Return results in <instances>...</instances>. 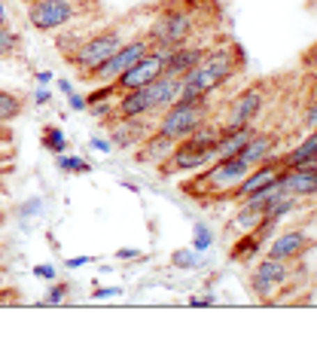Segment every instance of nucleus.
<instances>
[{"label":"nucleus","instance_id":"obj_1","mask_svg":"<svg viewBox=\"0 0 317 357\" xmlns=\"http://www.w3.org/2000/svg\"><path fill=\"white\" fill-rule=\"evenodd\" d=\"M244 68V52L235 43L210 46L208 55L201 59L186 77H180V95L177 101H195V98H210L217 89H223L235 74Z\"/></svg>","mask_w":317,"mask_h":357},{"label":"nucleus","instance_id":"obj_2","mask_svg":"<svg viewBox=\"0 0 317 357\" xmlns=\"http://www.w3.org/2000/svg\"><path fill=\"white\" fill-rule=\"evenodd\" d=\"M146 40L153 50H177L192 43L199 34V13L190 0H165L146 25Z\"/></svg>","mask_w":317,"mask_h":357},{"label":"nucleus","instance_id":"obj_3","mask_svg":"<svg viewBox=\"0 0 317 357\" xmlns=\"http://www.w3.org/2000/svg\"><path fill=\"white\" fill-rule=\"evenodd\" d=\"M223 126L217 119H208L205 126H199L190 137L174 144V150L168 153V159L159 165L162 177H177V174H195L201 172L205 165L217 159V141Z\"/></svg>","mask_w":317,"mask_h":357},{"label":"nucleus","instance_id":"obj_4","mask_svg":"<svg viewBox=\"0 0 317 357\" xmlns=\"http://www.w3.org/2000/svg\"><path fill=\"white\" fill-rule=\"evenodd\" d=\"M250 165L241 162L238 156H223L214 159L210 165H205L201 172H195L190 181L180 183L183 196L199 199V202H217V199H229L244 177H247Z\"/></svg>","mask_w":317,"mask_h":357},{"label":"nucleus","instance_id":"obj_5","mask_svg":"<svg viewBox=\"0 0 317 357\" xmlns=\"http://www.w3.org/2000/svg\"><path fill=\"white\" fill-rule=\"evenodd\" d=\"M101 0H34L28 3V25L40 34H55V31L73 28L79 19H88L98 13Z\"/></svg>","mask_w":317,"mask_h":357},{"label":"nucleus","instance_id":"obj_6","mask_svg":"<svg viewBox=\"0 0 317 357\" xmlns=\"http://www.w3.org/2000/svg\"><path fill=\"white\" fill-rule=\"evenodd\" d=\"M125 40L128 37H125V31H122V25L101 28V31H86L83 40L77 43V50L68 52L64 59H68V64L77 70L79 79H86L98 68V64L107 61L110 55L116 52L122 43H125Z\"/></svg>","mask_w":317,"mask_h":357},{"label":"nucleus","instance_id":"obj_7","mask_svg":"<svg viewBox=\"0 0 317 357\" xmlns=\"http://www.w3.org/2000/svg\"><path fill=\"white\" fill-rule=\"evenodd\" d=\"M214 119V104L210 98H195V101H174L168 110H162L156 119V135L168 137V141H183L190 137L199 126Z\"/></svg>","mask_w":317,"mask_h":357},{"label":"nucleus","instance_id":"obj_8","mask_svg":"<svg viewBox=\"0 0 317 357\" xmlns=\"http://www.w3.org/2000/svg\"><path fill=\"white\" fill-rule=\"evenodd\" d=\"M290 281H293V263L278 257H263L254 266V275H250V290H254L259 303H275V296L284 287H290Z\"/></svg>","mask_w":317,"mask_h":357},{"label":"nucleus","instance_id":"obj_9","mask_svg":"<svg viewBox=\"0 0 317 357\" xmlns=\"http://www.w3.org/2000/svg\"><path fill=\"white\" fill-rule=\"evenodd\" d=\"M265 83H254L247 86L244 92H238L235 98L229 101V107L223 110V116L217 119L223 128H244V126H256L259 116L265 113Z\"/></svg>","mask_w":317,"mask_h":357},{"label":"nucleus","instance_id":"obj_10","mask_svg":"<svg viewBox=\"0 0 317 357\" xmlns=\"http://www.w3.org/2000/svg\"><path fill=\"white\" fill-rule=\"evenodd\" d=\"M150 50H153V46H150V40H146V34L128 37L125 43H122L107 61H101V64H98V68L92 70V74L86 77V83H98V86H101V83H113V79H116L122 70H128L137 59H144V55L150 52Z\"/></svg>","mask_w":317,"mask_h":357},{"label":"nucleus","instance_id":"obj_11","mask_svg":"<svg viewBox=\"0 0 317 357\" xmlns=\"http://www.w3.org/2000/svg\"><path fill=\"white\" fill-rule=\"evenodd\" d=\"M165 64H168V50H150L144 59H137L132 68L122 70V74L113 79L116 98L122 92H132V89H141L146 83H153V79H159L162 74H165Z\"/></svg>","mask_w":317,"mask_h":357},{"label":"nucleus","instance_id":"obj_12","mask_svg":"<svg viewBox=\"0 0 317 357\" xmlns=\"http://www.w3.org/2000/svg\"><path fill=\"white\" fill-rule=\"evenodd\" d=\"M110 144L113 150H137L156 132V116H134V119H110Z\"/></svg>","mask_w":317,"mask_h":357},{"label":"nucleus","instance_id":"obj_13","mask_svg":"<svg viewBox=\"0 0 317 357\" xmlns=\"http://www.w3.org/2000/svg\"><path fill=\"white\" fill-rule=\"evenodd\" d=\"M308 248H311V235L305 229H284V232H275L265 245V257H278V259H293L305 257Z\"/></svg>","mask_w":317,"mask_h":357},{"label":"nucleus","instance_id":"obj_14","mask_svg":"<svg viewBox=\"0 0 317 357\" xmlns=\"http://www.w3.org/2000/svg\"><path fill=\"white\" fill-rule=\"evenodd\" d=\"M278 186L287 196L296 199H314L317 196V168L305 165V168H281L278 174Z\"/></svg>","mask_w":317,"mask_h":357},{"label":"nucleus","instance_id":"obj_15","mask_svg":"<svg viewBox=\"0 0 317 357\" xmlns=\"http://www.w3.org/2000/svg\"><path fill=\"white\" fill-rule=\"evenodd\" d=\"M208 50H210V43H186V46H177V50H171L168 52V64H165V74L168 77H186L190 70L199 64L201 59L208 55Z\"/></svg>","mask_w":317,"mask_h":357},{"label":"nucleus","instance_id":"obj_16","mask_svg":"<svg viewBox=\"0 0 317 357\" xmlns=\"http://www.w3.org/2000/svg\"><path fill=\"white\" fill-rule=\"evenodd\" d=\"M275 150H278V137H275L272 132H256L250 135V141L244 144V147L235 153V156H238L241 162H247L250 168H256L259 162H265L268 156H275Z\"/></svg>","mask_w":317,"mask_h":357},{"label":"nucleus","instance_id":"obj_17","mask_svg":"<svg viewBox=\"0 0 317 357\" xmlns=\"http://www.w3.org/2000/svg\"><path fill=\"white\" fill-rule=\"evenodd\" d=\"M314 159H317V128L305 135V141H299L293 150L284 153L281 165L284 168H305V165H311Z\"/></svg>","mask_w":317,"mask_h":357},{"label":"nucleus","instance_id":"obj_18","mask_svg":"<svg viewBox=\"0 0 317 357\" xmlns=\"http://www.w3.org/2000/svg\"><path fill=\"white\" fill-rule=\"evenodd\" d=\"M174 150V141H168V137H162V135H156L153 132L146 141L137 147V159L141 162H146V165H162V162L168 159V153Z\"/></svg>","mask_w":317,"mask_h":357},{"label":"nucleus","instance_id":"obj_19","mask_svg":"<svg viewBox=\"0 0 317 357\" xmlns=\"http://www.w3.org/2000/svg\"><path fill=\"white\" fill-rule=\"evenodd\" d=\"M28 107V98L13 89H0V126H13Z\"/></svg>","mask_w":317,"mask_h":357},{"label":"nucleus","instance_id":"obj_20","mask_svg":"<svg viewBox=\"0 0 317 357\" xmlns=\"http://www.w3.org/2000/svg\"><path fill=\"white\" fill-rule=\"evenodd\" d=\"M40 141H43V150H49V153H68V135L61 132L59 126H46L43 128V135H40Z\"/></svg>","mask_w":317,"mask_h":357},{"label":"nucleus","instance_id":"obj_21","mask_svg":"<svg viewBox=\"0 0 317 357\" xmlns=\"http://www.w3.org/2000/svg\"><path fill=\"white\" fill-rule=\"evenodd\" d=\"M19 52H22V34L13 31L10 25L0 28V61L13 59V55H19Z\"/></svg>","mask_w":317,"mask_h":357},{"label":"nucleus","instance_id":"obj_22","mask_svg":"<svg viewBox=\"0 0 317 357\" xmlns=\"http://www.w3.org/2000/svg\"><path fill=\"white\" fill-rule=\"evenodd\" d=\"M55 165H59L61 174H88L92 172V165H88L86 159L70 156V153H59V156H55Z\"/></svg>","mask_w":317,"mask_h":357},{"label":"nucleus","instance_id":"obj_23","mask_svg":"<svg viewBox=\"0 0 317 357\" xmlns=\"http://www.w3.org/2000/svg\"><path fill=\"white\" fill-rule=\"evenodd\" d=\"M171 263H174V269H183V272H192V269H199V250H192V248H186V250H174L171 254Z\"/></svg>","mask_w":317,"mask_h":357},{"label":"nucleus","instance_id":"obj_24","mask_svg":"<svg viewBox=\"0 0 317 357\" xmlns=\"http://www.w3.org/2000/svg\"><path fill=\"white\" fill-rule=\"evenodd\" d=\"M210 248H214V232H210L205 223H195L192 226V250L205 254V250H210Z\"/></svg>","mask_w":317,"mask_h":357},{"label":"nucleus","instance_id":"obj_25","mask_svg":"<svg viewBox=\"0 0 317 357\" xmlns=\"http://www.w3.org/2000/svg\"><path fill=\"white\" fill-rule=\"evenodd\" d=\"M68 296H70V284L52 281V287H49V294L43 299H40V305H61V303H68Z\"/></svg>","mask_w":317,"mask_h":357},{"label":"nucleus","instance_id":"obj_26","mask_svg":"<svg viewBox=\"0 0 317 357\" xmlns=\"http://www.w3.org/2000/svg\"><path fill=\"white\" fill-rule=\"evenodd\" d=\"M40 211H43V199H28L24 205L15 208V217H22L24 220V217H37Z\"/></svg>","mask_w":317,"mask_h":357},{"label":"nucleus","instance_id":"obj_27","mask_svg":"<svg viewBox=\"0 0 317 357\" xmlns=\"http://www.w3.org/2000/svg\"><path fill=\"white\" fill-rule=\"evenodd\" d=\"M302 128H305V132H314V128H317V101H311L305 107V113H302Z\"/></svg>","mask_w":317,"mask_h":357},{"label":"nucleus","instance_id":"obj_28","mask_svg":"<svg viewBox=\"0 0 317 357\" xmlns=\"http://www.w3.org/2000/svg\"><path fill=\"white\" fill-rule=\"evenodd\" d=\"M88 147H92L95 153H104V156H110V153H113L110 137H92V141H88Z\"/></svg>","mask_w":317,"mask_h":357},{"label":"nucleus","instance_id":"obj_29","mask_svg":"<svg viewBox=\"0 0 317 357\" xmlns=\"http://www.w3.org/2000/svg\"><path fill=\"white\" fill-rule=\"evenodd\" d=\"M34 278L55 281V266H49V263H40V266H34Z\"/></svg>","mask_w":317,"mask_h":357},{"label":"nucleus","instance_id":"obj_30","mask_svg":"<svg viewBox=\"0 0 317 357\" xmlns=\"http://www.w3.org/2000/svg\"><path fill=\"white\" fill-rule=\"evenodd\" d=\"M68 104H70V110H77V113H83V110L88 107L86 98H83L79 92H70V95H68Z\"/></svg>","mask_w":317,"mask_h":357},{"label":"nucleus","instance_id":"obj_31","mask_svg":"<svg viewBox=\"0 0 317 357\" xmlns=\"http://www.w3.org/2000/svg\"><path fill=\"white\" fill-rule=\"evenodd\" d=\"M122 290L119 287H98V290H92V299H110V296H119Z\"/></svg>","mask_w":317,"mask_h":357},{"label":"nucleus","instance_id":"obj_32","mask_svg":"<svg viewBox=\"0 0 317 357\" xmlns=\"http://www.w3.org/2000/svg\"><path fill=\"white\" fill-rule=\"evenodd\" d=\"M49 101H52V92H49L46 86H40L34 92V104H37V107H43V104H49Z\"/></svg>","mask_w":317,"mask_h":357},{"label":"nucleus","instance_id":"obj_33","mask_svg":"<svg viewBox=\"0 0 317 357\" xmlns=\"http://www.w3.org/2000/svg\"><path fill=\"white\" fill-rule=\"evenodd\" d=\"M88 263H95V257H70V259H64L68 269H79V266H88Z\"/></svg>","mask_w":317,"mask_h":357},{"label":"nucleus","instance_id":"obj_34","mask_svg":"<svg viewBox=\"0 0 317 357\" xmlns=\"http://www.w3.org/2000/svg\"><path fill=\"white\" fill-rule=\"evenodd\" d=\"M116 257L119 259H141L144 254H141V250H132V248H122V250H116Z\"/></svg>","mask_w":317,"mask_h":357},{"label":"nucleus","instance_id":"obj_35","mask_svg":"<svg viewBox=\"0 0 317 357\" xmlns=\"http://www.w3.org/2000/svg\"><path fill=\"white\" fill-rule=\"evenodd\" d=\"M13 144V132H10V126H0V147H10Z\"/></svg>","mask_w":317,"mask_h":357},{"label":"nucleus","instance_id":"obj_36","mask_svg":"<svg viewBox=\"0 0 317 357\" xmlns=\"http://www.w3.org/2000/svg\"><path fill=\"white\" fill-rule=\"evenodd\" d=\"M10 25V10H6V3L0 0V28H6Z\"/></svg>","mask_w":317,"mask_h":357},{"label":"nucleus","instance_id":"obj_37","mask_svg":"<svg viewBox=\"0 0 317 357\" xmlns=\"http://www.w3.org/2000/svg\"><path fill=\"white\" fill-rule=\"evenodd\" d=\"M34 77H37V83H40V86H49V83H52V74H49V70H37Z\"/></svg>","mask_w":317,"mask_h":357},{"label":"nucleus","instance_id":"obj_38","mask_svg":"<svg viewBox=\"0 0 317 357\" xmlns=\"http://www.w3.org/2000/svg\"><path fill=\"white\" fill-rule=\"evenodd\" d=\"M59 89H61V95H70V92H73V83H70V79H64V77H61V79H59Z\"/></svg>","mask_w":317,"mask_h":357},{"label":"nucleus","instance_id":"obj_39","mask_svg":"<svg viewBox=\"0 0 317 357\" xmlns=\"http://www.w3.org/2000/svg\"><path fill=\"white\" fill-rule=\"evenodd\" d=\"M0 272H3V248H0Z\"/></svg>","mask_w":317,"mask_h":357},{"label":"nucleus","instance_id":"obj_40","mask_svg":"<svg viewBox=\"0 0 317 357\" xmlns=\"http://www.w3.org/2000/svg\"><path fill=\"white\" fill-rule=\"evenodd\" d=\"M3 220H6V214H3V211H0V226H3Z\"/></svg>","mask_w":317,"mask_h":357},{"label":"nucleus","instance_id":"obj_41","mask_svg":"<svg viewBox=\"0 0 317 357\" xmlns=\"http://www.w3.org/2000/svg\"><path fill=\"white\" fill-rule=\"evenodd\" d=\"M22 3H24V6H28V3H34V0H22Z\"/></svg>","mask_w":317,"mask_h":357},{"label":"nucleus","instance_id":"obj_42","mask_svg":"<svg viewBox=\"0 0 317 357\" xmlns=\"http://www.w3.org/2000/svg\"><path fill=\"white\" fill-rule=\"evenodd\" d=\"M0 196H3V183H0Z\"/></svg>","mask_w":317,"mask_h":357},{"label":"nucleus","instance_id":"obj_43","mask_svg":"<svg viewBox=\"0 0 317 357\" xmlns=\"http://www.w3.org/2000/svg\"><path fill=\"white\" fill-rule=\"evenodd\" d=\"M311 168H317V159H314V162H311Z\"/></svg>","mask_w":317,"mask_h":357},{"label":"nucleus","instance_id":"obj_44","mask_svg":"<svg viewBox=\"0 0 317 357\" xmlns=\"http://www.w3.org/2000/svg\"><path fill=\"white\" fill-rule=\"evenodd\" d=\"M0 275H3V272H0Z\"/></svg>","mask_w":317,"mask_h":357},{"label":"nucleus","instance_id":"obj_45","mask_svg":"<svg viewBox=\"0 0 317 357\" xmlns=\"http://www.w3.org/2000/svg\"><path fill=\"white\" fill-rule=\"evenodd\" d=\"M314 199H317V196H314Z\"/></svg>","mask_w":317,"mask_h":357}]
</instances>
